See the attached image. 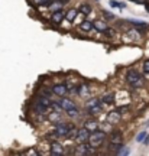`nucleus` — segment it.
Segmentation results:
<instances>
[{
	"instance_id": "nucleus-6",
	"label": "nucleus",
	"mask_w": 149,
	"mask_h": 156,
	"mask_svg": "<svg viewBox=\"0 0 149 156\" xmlns=\"http://www.w3.org/2000/svg\"><path fill=\"white\" fill-rule=\"evenodd\" d=\"M51 91H52V94L56 95V97H65L68 95V88H67L65 83H61V84H54L52 87H51Z\"/></svg>"
},
{
	"instance_id": "nucleus-31",
	"label": "nucleus",
	"mask_w": 149,
	"mask_h": 156,
	"mask_svg": "<svg viewBox=\"0 0 149 156\" xmlns=\"http://www.w3.org/2000/svg\"><path fill=\"white\" fill-rule=\"evenodd\" d=\"M25 155H35V156H38V155H39V152L33 151V149H29V151L25 152Z\"/></svg>"
},
{
	"instance_id": "nucleus-13",
	"label": "nucleus",
	"mask_w": 149,
	"mask_h": 156,
	"mask_svg": "<svg viewBox=\"0 0 149 156\" xmlns=\"http://www.w3.org/2000/svg\"><path fill=\"white\" fill-rule=\"evenodd\" d=\"M84 127L89 130L90 133L91 132H94V130H97V129L100 127V123L96 120V119H93V117H90V119H87V120H84Z\"/></svg>"
},
{
	"instance_id": "nucleus-4",
	"label": "nucleus",
	"mask_w": 149,
	"mask_h": 156,
	"mask_svg": "<svg viewBox=\"0 0 149 156\" xmlns=\"http://www.w3.org/2000/svg\"><path fill=\"white\" fill-rule=\"evenodd\" d=\"M74 153L75 155H80V156H89V155H93L96 153V149L91 147L89 142H83V143H78L74 149Z\"/></svg>"
},
{
	"instance_id": "nucleus-20",
	"label": "nucleus",
	"mask_w": 149,
	"mask_h": 156,
	"mask_svg": "<svg viewBox=\"0 0 149 156\" xmlns=\"http://www.w3.org/2000/svg\"><path fill=\"white\" fill-rule=\"evenodd\" d=\"M65 116L70 117V119H72V120H75V119H80V117H81V113H80V108H78V107H74V108L67 110Z\"/></svg>"
},
{
	"instance_id": "nucleus-27",
	"label": "nucleus",
	"mask_w": 149,
	"mask_h": 156,
	"mask_svg": "<svg viewBox=\"0 0 149 156\" xmlns=\"http://www.w3.org/2000/svg\"><path fill=\"white\" fill-rule=\"evenodd\" d=\"M84 19H85V15H83V13H80V12H78L77 16H75V19L72 20V23H74V25H80V23L83 22Z\"/></svg>"
},
{
	"instance_id": "nucleus-15",
	"label": "nucleus",
	"mask_w": 149,
	"mask_h": 156,
	"mask_svg": "<svg viewBox=\"0 0 149 156\" xmlns=\"http://www.w3.org/2000/svg\"><path fill=\"white\" fill-rule=\"evenodd\" d=\"M78 28H80V30L84 32V34H90V32L93 30V20H90V19H84L83 22L78 25Z\"/></svg>"
},
{
	"instance_id": "nucleus-16",
	"label": "nucleus",
	"mask_w": 149,
	"mask_h": 156,
	"mask_svg": "<svg viewBox=\"0 0 149 156\" xmlns=\"http://www.w3.org/2000/svg\"><path fill=\"white\" fill-rule=\"evenodd\" d=\"M107 137L110 139V143H116V145H123V134L120 132H111L110 136L107 134Z\"/></svg>"
},
{
	"instance_id": "nucleus-32",
	"label": "nucleus",
	"mask_w": 149,
	"mask_h": 156,
	"mask_svg": "<svg viewBox=\"0 0 149 156\" xmlns=\"http://www.w3.org/2000/svg\"><path fill=\"white\" fill-rule=\"evenodd\" d=\"M146 2H148V0H146Z\"/></svg>"
},
{
	"instance_id": "nucleus-12",
	"label": "nucleus",
	"mask_w": 149,
	"mask_h": 156,
	"mask_svg": "<svg viewBox=\"0 0 149 156\" xmlns=\"http://www.w3.org/2000/svg\"><path fill=\"white\" fill-rule=\"evenodd\" d=\"M65 2L64 0H51L49 5H48V9L51 10V13L52 12H58V10H62L64 7H65Z\"/></svg>"
},
{
	"instance_id": "nucleus-9",
	"label": "nucleus",
	"mask_w": 149,
	"mask_h": 156,
	"mask_svg": "<svg viewBox=\"0 0 149 156\" xmlns=\"http://www.w3.org/2000/svg\"><path fill=\"white\" fill-rule=\"evenodd\" d=\"M90 85L87 83H83L81 85H77V95L78 97H81L84 100H87L90 97Z\"/></svg>"
},
{
	"instance_id": "nucleus-3",
	"label": "nucleus",
	"mask_w": 149,
	"mask_h": 156,
	"mask_svg": "<svg viewBox=\"0 0 149 156\" xmlns=\"http://www.w3.org/2000/svg\"><path fill=\"white\" fill-rule=\"evenodd\" d=\"M71 124L72 123L65 122V120L55 123V126H54V129H52V134H51V136H54V139H65L67 133H68V130H70V126H71Z\"/></svg>"
},
{
	"instance_id": "nucleus-10",
	"label": "nucleus",
	"mask_w": 149,
	"mask_h": 156,
	"mask_svg": "<svg viewBox=\"0 0 149 156\" xmlns=\"http://www.w3.org/2000/svg\"><path fill=\"white\" fill-rule=\"evenodd\" d=\"M64 17H65V13L64 10H58V12H52L49 16V20L52 25H61L64 22Z\"/></svg>"
},
{
	"instance_id": "nucleus-21",
	"label": "nucleus",
	"mask_w": 149,
	"mask_h": 156,
	"mask_svg": "<svg viewBox=\"0 0 149 156\" xmlns=\"http://www.w3.org/2000/svg\"><path fill=\"white\" fill-rule=\"evenodd\" d=\"M78 12H80V13H83V15H85V16H89L90 13L93 12V6L89 5V3H83V5L78 7Z\"/></svg>"
},
{
	"instance_id": "nucleus-26",
	"label": "nucleus",
	"mask_w": 149,
	"mask_h": 156,
	"mask_svg": "<svg viewBox=\"0 0 149 156\" xmlns=\"http://www.w3.org/2000/svg\"><path fill=\"white\" fill-rule=\"evenodd\" d=\"M129 153H130V151H129V147H127V146H123L122 145L120 147H119V151H117V155H123V156H127L129 155Z\"/></svg>"
},
{
	"instance_id": "nucleus-11",
	"label": "nucleus",
	"mask_w": 149,
	"mask_h": 156,
	"mask_svg": "<svg viewBox=\"0 0 149 156\" xmlns=\"http://www.w3.org/2000/svg\"><path fill=\"white\" fill-rule=\"evenodd\" d=\"M89 136H90V132L87 129L81 126V127L77 129V136H75V140L78 143H83V142H87L89 140Z\"/></svg>"
},
{
	"instance_id": "nucleus-30",
	"label": "nucleus",
	"mask_w": 149,
	"mask_h": 156,
	"mask_svg": "<svg viewBox=\"0 0 149 156\" xmlns=\"http://www.w3.org/2000/svg\"><path fill=\"white\" fill-rule=\"evenodd\" d=\"M146 132H140V133L138 134V136H136V142H139V143H142V140L145 139V137H146Z\"/></svg>"
},
{
	"instance_id": "nucleus-1",
	"label": "nucleus",
	"mask_w": 149,
	"mask_h": 156,
	"mask_svg": "<svg viewBox=\"0 0 149 156\" xmlns=\"http://www.w3.org/2000/svg\"><path fill=\"white\" fill-rule=\"evenodd\" d=\"M125 80H126V83L135 90H140L145 87V78L144 75L136 71L135 68H129L126 71V75H125Z\"/></svg>"
},
{
	"instance_id": "nucleus-28",
	"label": "nucleus",
	"mask_w": 149,
	"mask_h": 156,
	"mask_svg": "<svg viewBox=\"0 0 149 156\" xmlns=\"http://www.w3.org/2000/svg\"><path fill=\"white\" fill-rule=\"evenodd\" d=\"M31 2H32V3H33L35 6H38V7H41V6L46 5V3H48L49 0H31Z\"/></svg>"
},
{
	"instance_id": "nucleus-8",
	"label": "nucleus",
	"mask_w": 149,
	"mask_h": 156,
	"mask_svg": "<svg viewBox=\"0 0 149 156\" xmlns=\"http://www.w3.org/2000/svg\"><path fill=\"white\" fill-rule=\"evenodd\" d=\"M61 100L58 101V104L61 106V108L64 110V112H67V110H70V108H74V107H77V104H75V101H72L70 97H60Z\"/></svg>"
},
{
	"instance_id": "nucleus-2",
	"label": "nucleus",
	"mask_w": 149,
	"mask_h": 156,
	"mask_svg": "<svg viewBox=\"0 0 149 156\" xmlns=\"http://www.w3.org/2000/svg\"><path fill=\"white\" fill-rule=\"evenodd\" d=\"M107 140V132H104V130H101V129H97V130H94V132H91L89 136V142L90 145H91V147L93 149H100L101 146L104 145V142Z\"/></svg>"
},
{
	"instance_id": "nucleus-29",
	"label": "nucleus",
	"mask_w": 149,
	"mask_h": 156,
	"mask_svg": "<svg viewBox=\"0 0 149 156\" xmlns=\"http://www.w3.org/2000/svg\"><path fill=\"white\" fill-rule=\"evenodd\" d=\"M142 69H144L145 74H149V59H145L142 62Z\"/></svg>"
},
{
	"instance_id": "nucleus-22",
	"label": "nucleus",
	"mask_w": 149,
	"mask_h": 156,
	"mask_svg": "<svg viewBox=\"0 0 149 156\" xmlns=\"http://www.w3.org/2000/svg\"><path fill=\"white\" fill-rule=\"evenodd\" d=\"M77 126L72 123L71 126H70V130H68V133H67V137L65 139L68 140H75V136H77Z\"/></svg>"
},
{
	"instance_id": "nucleus-7",
	"label": "nucleus",
	"mask_w": 149,
	"mask_h": 156,
	"mask_svg": "<svg viewBox=\"0 0 149 156\" xmlns=\"http://www.w3.org/2000/svg\"><path fill=\"white\" fill-rule=\"evenodd\" d=\"M106 120H107V124H110L111 127H113V126H117V124L122 122V114L117 112V110H111V112L107 113Z\"/></svg>"
},
{
	"instance_id": "nucleus-23",
	"label": "nucleus",
	"mask_w": 149,
	"mask_h": 156,
	"mask_svg": "<svg viewBox=\"0 0 149 156\" xmlns=\"http://www.w3.org/2000/svg\"><path fill=\"white\" fill-rule=\"evenodd\" d=\"M109 5H110L111 9H126V3H120V2H117V0H109Z\"/></svg>"
},
{
	"instance_id": "nucleus-17",
	"label": "nucleus",
	"mask_w": 149,
	"mask_h": 156,
	"mask_svg": "<svg viewBox=\"0 0 149 156\" xmlns=\"http://www.w3.org/2000/svg\"><path fill=\"white\" fill-rule=\"evenodd\" d=\"M100 101H101L103 104H113V103L116 101V95H114V93H111V91L104 93V94L100 97Z\"/></svg>"
},
{
	"instance_id": "nucleus-14",
	"label": "nucleus",
	"mask_w": 149,
	"mask_h": 156,
	"mask_svg": "<svg viewBox=\"0 0 149 156\" xmlns=\"http://www.w3.org/2000/svg\"><path fill=\"white\" fill-rule=\"evenodd\" d=\"M101 112H103V107H101V103H99V104H96V106H93V107L85 108V116L87 117L99 116V114H101Z\"/></svg>"
},
{
	"instance_id": "nucleus-25",
	"label": "nucleus",
	"mask_w": 149,
	"mask_h": 156,
	"mask_svg": "<svg viewBox=\"0 0 149 156\" xmlns=\"http://www.w3.org/2000/svg\"><path fill=\"white\" fill-rule=\"evenodd\" d=\"M100 13H101V16H103V20H104V22H109V20H114V19H116V16H114V15H113L111 12L101 10Z\"/></svg>"
},
{
	"instance_id": "nucleus-18",
	"label": "nucleus",
	"mask_w": 149,
	"mask_h": 156,
	"mask_svg": "<svg viewBox=\"0 0 149 156\" xmlns=\"http://www.w3.org/2000/svg\"><path fill=\"white\" fill-rule=\"evenodd\" d=\"M77 13H78V7H70V9L65 12V17H64V20L72 23V20H74L75 16H77Z\"/></svg>"
},
{
	"instance_id": "nucleus-24",
	"label": "nucleus",
	"mask_w": 149,
	"mask_h": 156,
	"mask_svg": "<svg viewBox=\"0 0 149 156\" xmlns=\"http://www.w3.org/2000/svg\"><path fill=\"white\" fill-rule=\"evenodd\" d=\"M99 103H101V101H100V97H93V98H87L85 104H84V108L93 107V106H96V104H99Z\"/></svg>"
},
{
	"instance_id": "nucleus-5",
	"label": "nucleus",
	"mask_w": 149,
	"mask_h": 156,
	"mask_svg": "<svg viewBox=\"0 0 149 156\" xmlns=\"http://www.w3.org/2000/svg\"><path fill=\"white\" fill-rule=\"evenodd\" d=\"M48 153H49V155H54V156H62V155H65V149H64L62 143H60L58 140H51L49 152H48Z\"/></svg>"
},
{
	"instance_id": "nucleus-19",
	"label": "nucleus",
	"mask_w": 149,
	"mask_h": 156,
	"mask_svg": "<svg viewBox=\"0 0 149 156\" xmlns=\"http://www.w3.org/2000/svg\"><path fill=\"white\" fill-rule=\"evenodd\" d=\"M107 28H109V26H107V23H106L104 20H94L93 22V30H97L100 34H103Z\"/></svg>"
}]
</instances>
